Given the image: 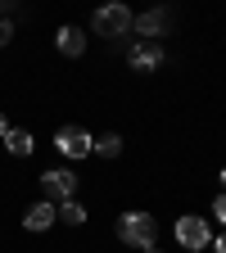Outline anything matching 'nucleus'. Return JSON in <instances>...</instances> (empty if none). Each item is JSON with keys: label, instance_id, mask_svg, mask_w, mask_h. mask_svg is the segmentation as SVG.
I'll use <instances>...</instances> for the list:
<instances>
[{"label": "nucleus", "instance_id": "nucleus-1", "mask_svg": "<svg viewBox=\"0 0 226 253\" xmlns=\"http://www.w3.org/2000/svg\"><path fill=\"white\" fill-rule=\"evenodd\" d=\"M118 240L122 244H132V249H154L158 244V221L149 217V212H122L118 217Z\"/></svg>", "mask_w": 226, "mask_h": 253}, {"label": "nucleus", "instance_id": "nucleus-2", "mask_svg": "<svg viewBox=\"0 0 226 253\" xmlns=\"http://www.w3.org/2000/svg\"><path fill=\"white\" fill-rule=\"evenodd\" d=\"M95 32L100 37H109V41H118V37H132V23H136V14L127 9V5H104V9H95Z\"/></svg>", "mask_w": 226, "mask_h": 253}, {"label": "nucleus", "instance_id": "nucleus-3", "mask_svg": "<svg viewBox=\"0 0 226 253\" xmlns=\"http://www.w3.org/2000/svg\"><path fill=\"white\" fill-rule=\"evenodd\" d=\"M73 190H77V176L68 172V168H50V172H41V195H45V204H68L73 199Z\"/></svg>", "mask_w": 226, "mask_h": 253}, {"label": "nucleus", "instance_id": "nucleus-4", "mask_svg": "<svg viewBox=\"0 0 226 253\" xmlns=\"http://www.w3.org/2000/svg\"><path fill=\"white\" fill-rule=\"evenodd\" d=\"M177 244H181V249H208V244H213L208 217H199V212L177 217Z\"/></svg>", "mask_w": 226, "mask_h": 253}, {"label": "nucleus", "instance_id": "nucleus-5", "mask_svg": "<svg viewBox=\"0 0 226 253\" xmlns=\"http://www.w3.org/2000/svg\"><path fill=\"white\" fill-rule=\"evenodd\" d=\"M90 131H82V126H59L54 131V149L63 154V158H86L90 154Z\"/></svg>", "mask_w": 226, "mask_h": 253}, {"label": "nucleus", "instance_id": "nucleus-6", "mask_svg": "<svg viewBox=\"0 0 226 253\" xmlns=\"http://www.w3.org/2000/svg\"><path fill=\"white\" fill-rule=\"evenodd\" d=\"M168 27H172V9H149V14H136V23H132L140 41H158Z\"/></svg>", "mask_w": 226, "mask_h": 253}, {"label": "nucleus", "instance_id": "nucleus-7", "mask_svg": "<svg viewBox=\"0 0 226 253\" xmlns=\"http://www.w3.org/2000/svg\"><path fill=\"white\" fill-rule=\"evenodd\" d=\"M132 68H136V73L163 68V45H158V41H136V50H132Z\"/></svg>", "mask_w": 226, "mask_h": 253}, {"label": "nucleus", "instance_id": "nucleus-8", "mask_svg": "<svg viewBox=\"0 0 226 253\" xmlns=\"http://www.w3.org/2000/svg\"><path fill=\"white\" fill-rule=\"evenodd\" d=\"M54 45L68 54V59H82V54H86V32L68 23V27H59V32H54Z\"/></svg>", "mask_w": 226, "mask_h": 253}, {"label": "nucleus", "instance_id": "nucleus-9", "mask_svg": "<svg viewBox=\"0 0 226 253\" xmlns=\"http://www.w3.org/2000/svg\"><path fill=\"white\" fill-rule=\"evenodd\" d=\"M54 221H59V217H54V204H45V199L32 204V208L23 212V226H27V231H50Z\"/></svg>", "mask_w": 226, "mask_h": 253}, {"label": "nucleus", "instance_id": "nucleus-10", "mask_svg": "<svg viewBox=\"0 0 226 253\" xmlns=\"http://www.w3.org/2000/svg\"><path fill=\"white\" fill-rule=\"evenodd\" d=\"M0 140H5V149H9L14 158H27L32 149H37V140H32V131H18V126H9V131L0 136Z\"/></svg>", "mask_w": 226, "mask_h": 253}, {"label": "nucleus", "instance_id": "nucleus-11", "mask_svg": "<svg viewBox=\"0 0 226 253\" xmlns=\"http://www.w3.org/2000/svg\"><path fill=\"white\" fill-rule=\"evenodd\" d=\"M90 154H100V158H118V154H122V136H118V131H104L100 140H90Z\"/></svg>", "mask_w": 226, "mask_h": 253}, {"label": "nucleus", "instance_id": "nucleus-12", "mask_svg": "<svg viewBox=\"0 0 226 253\" xmlns=\"http://www.w3.org/2000/svg\"><path fill=\"white\" fill-rule=\"evenodd\" d=\"M54 217L63 221V226H82V221H86V208H82L77 199H68V204H59V208H54Z\"/></svg>", "mask_w": 226, "mask_h": 253}, {"label": "nucleus", "instance_id": "nucleus-13", "mask_svg": "<svg viewBox=\"0 0 226 253\" xmlns=\"http://www.w3.org/2000/svg\"><path fill=\"white\" fill-rule=\"evenodd\" d=\"M9 41H14V23L0 18V45H9Z\"/></svg>", "mask_w": 226, "mask_h": 253}, {"label": "nucleus", "instance_id": "nucleus-14", "mask_svg": "<svg viewBox=\"0 0 226 253\" xmlns=\"http://www.w3.org/2000/svg\"><path fill=\"white\" fill-rule=\"evenodd\" d=\"M213 217H217L222 226H226V195H217V204H213Z\"/></svg>", "mask_w": 226, "mask_h": 253}, {"label": "nucleus", "instance_id": "nucleus-15", "mask_svg": "<svg viewBox=\"0 0 226 253\" xmlns=\"http://www.w3.org/2000/svg\"><path fill=\"white\" fill-rule=\"evenodd\" d=\"M213 253H226V235H222V240H213Z\"/></svg>", "mask_w": 226, "mask_h": 253}, {"label": "nucleus", "instance_id": "nucleus-16", "mask_svg": "<svg viewBox=\"0 0 226 253\" xmlns=\"http://www.w3.org/2000/svg\"><path fill=\"white\" fill-rule=\"evenodd\" d=\"M5 131H9V122H5V113H0V136H5Z\"/></svg>", "mask_w": 226, "mask_h": 253}, {"label": "nucleus", "instance_id": "nucleus-17", "mask_svg": "<svg viewBox=\"0 0 226 253\" xmlns=\"http://www.w3.org/2000/svg\"><path fill=\"white\" fill-rule=\"evenodd\" d=\"M222 195H226V168H222Z\"/></svg>", "mask_w": 226, "mask_h": 253}, {"label": "nucleus", "instance_id": "nucleus-18", "mask_svg": "<svg viewBox=\"0 0 226 253\" xmlns=\"http://www.w3.org/2000/svg\"><path fill=\"white\" fill-rule=\"evenodd\" d=\"M145 253H163V249H158V244H154V249H145Z\"/></svg>", "mask_w": 226, "mask_h": 253}]
</instances>
